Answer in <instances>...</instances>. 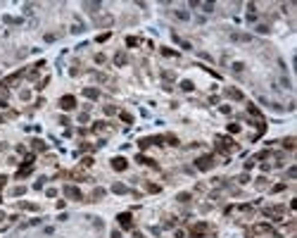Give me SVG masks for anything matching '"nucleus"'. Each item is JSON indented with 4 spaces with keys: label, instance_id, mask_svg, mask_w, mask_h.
Returning <instances> with one entry per match:
<instances>
[{
    "label": "nucleus",
    "instance_id": "f257e3e1",
    "mask_svg": "<svg viewBox=\"0 0 297 238\" xmlns=\"http://www.w3.org/2000/svg\"><path fill=\"white\" fill-rule=\"evenodd\" d=\"M214 167V160L209 157V155H204V157H198L195 160V169H200V171H209Z\"/></svg>",
    "mask_w": 297,
    "mask_h": 238
},
{
    "label": "nucleus",
    "instance_id": "f03ea898",
    "mask_svg": "<svg viewBox=\"0 0 297 238\" xmlns=\"http://www.w3.org/2000/svg\"><path fill=\"white\" fill-rule=\"evenodd\" d=\"M64 195L71 198V200H83V195H81V191L76 186H64Z\"/></svg>",
    "mask_w": 297,
    "mask_h": 238
},
{
    "label": "nucleus",
    "instance_id": "7ed1b4c3",
    "mask_svg": "<svg viewBox=\"0 0 297 238\" xmlns=\"http://www.w3.org/2000/svg\"><path fill=\"white\" fill-rule=\"evenodd\" d=\"M117 219H119V226H121V229H131V226H133L131 214H129V212H126V214H119Z\"/></svg>",
    "mask_w": 297,
    "mask_h": 238
},
{
    "label": "nucleus",
    "instance_id": "20e7f679",
    "mask_svg": "<svg viewBox=\"0 0 297 238\" xmlns=\"http://www.w3.org/2000/svg\"><path fill=\"white\" fill-rule=\"evenodd\" d=\"M126 164H129V162H126L124 157H114V160H112V169H114V171H124V169H126Z\"/></svg>",
    "mask_w": 297,
    "mask_h": 238
},
{
    "label": "nucleus",
    "instance_id": "39448f33",
    "mask_svg": "<svg viewBox=\"0 0 297 238\" xmlns=\"http://www.w3.org/2000/svg\"><path fill=\"white\" fill-rule=\"evenodd\" d=\"M60 107H62V110H74V107H76V100H74L71 95H64V98L60 100Z\"/></svg>",
    "mask_w": 297,
    "mask_h": 238
},
{
    "label": "nucleus",
    "instance_id": "423d86ee",
    "mask_svg": "<svg viewBox=\"0 0 297 238\" xmlns=\"http://www.w3.org/2000/svg\"><path fill=\"white\" fill-rule=\"evenodd\" d=\"M216 143H219V150H228V148L233 145V140H231V138H226V136H219V138H216Z\"/></svg>",
    "mask_w": 297,
    "mask_h": 238
},
{
    "label": "nucleus",
    "instance_id": "0eeeda50",
    "mask_svg": "<svg viewBox=\"0 0 297 238\" xmlns=\"http://www.w3.org/2000/svg\"><path fill=\"white\" fill-rule=\"evenodd\" d=\"M100 7H102V2H83V10H86V12H91V14H95Z\"/></svg>",
    "mask_w": 297,
    "mask_h": 238
},
{
    "label": "nucleus",
    "instance_id": "6e6552de",
    "mask_svg": "<svg viewBox=\"0 0 297 238\" xmlns=\"http://www.w3.org/2000/svg\"><path fill=\"white\" fill-rule=\"evenodd\" d=\"M83 95L91 98V100H95V98L100 95V91H98V88H83Z\"/></svg>",
    "mask_w": 297,
    "mask_h": 238
},
{
    "label": "nucleus",
    "instance_id": "1a4fd4ad",
    "mask_svg": "<svg viewBox=\"0 0 297 238\" xmlns=\"http://www.w3.org/2000/svg\"><path fill=\"white\" fill-rule=\"evenodd\" d=\"M231 41H242V43H247V41H252V36L250 34H231Z\"/></svg>",
    "mask_w": 297,
    "mask_h": 238
},
{
    "label": "nucleus",
    "instance_id": "9d476101",
    "mask_svg": "<svg viewBox=\"0 0 297 238\" xmlns=\"http://www.w3.org/2000/svg\"><path fill=\"white\" fill-rule=\"evenodd\" d=\"M226 95L233 98V100H242V93L240 91H235V88H226Z\"/></svg>",
    "mask_w": 297,
    "mask_h": 238
},
{
    "label": "nucleus",
    "instance_id": "9b49d317",
    "mask_svg": "<svg viewBox=\"0 0 297 238\" xmlns=\"http://www.w3.org/2000/svg\"><path fill=\"white\" fill-rule=\"evenodd\" d=\"M112 191H114L117 195H124V193H129V188H126L124 183H114V186H112Z\"/></svg>",
    "mask_w": 297,
    "mask_h": 238
},
{
    "label": "nucleus",
    "instance_id": "f8f14e48",
    "mask_svg": "<svg viewBox=\"0 0 297 238\" xmlns=\"http://www.w3.org/2000/svg\"><path fill=\"white\" fill-rule=\"evenodd\" d=\"M271 231V226H266V224H259V226H254L250 233H269Z\"/></svg>",
    "mask_w": 297,
    "mask_h": 238
},
{
    "label": "nucleus",
    "instance_id": "ddd939ff",
    "mask_svg": "<svg viewBox=\"0 0 297 238\" xmlns=\"http://www.w3.org/2000/svg\"><path fill=\"white\" fill-rule=\"evenodd\" d=\"M204 231H207V224H195L193 226V236H202Z\"/></svg>",
    "mask_w": 297,
    "mask_h": 238
},
{
    "label": "nucleus",
    "instance_id": "4468645a",
    "mask_svg": "<svg viewBox=\"0 0 297 238\" xmlns=\"http://www.w3.org/2000/svg\"><path fill=\"white\" fill-rule=\"evenodd\" d=\"M176 19H181V22H188V19H190V14H188L186 10H176Z\"/></svg>",
    "mask_w": 297,
    "mask_h": 238
},
{
    "label": "nucleus",
    "instance_id": "2eb2a0df",
    "mask_svg": "<svg viewBox=\"0 0 297 238\" xmlns=\"http://www.w3.org/2000/svg\"><path fill=\"white\" fill-rule=\"evenodd\" d=\"M114 62H117L119 67H121V65H126V55H124V53H117V55H114Z\"/></svg>",
    "mask_w": 297,
    "mask_h": 238
},
{
    "label": "nucleus",
    "instance_id": "dca6fc26",
    "mask_svg": "<svg viewBox=\"0 0 297 238\" xmlns=\"http://www.w3.org/2000/svg\"><path fill=\"white\" fill-rule=\"evenodd\" d=\"M138 145L145 150V148H150V145H152V138H143V140H138Z\"/></svg>",
    "mask_w": 297,
    "mask_h": 238
},
{
    "label": "nucleus",
    "instance_id": "f3484780",
    "mask_svg": "<svg viewBox=\"0 0 297 238\" xmlns=\"http://www.w3.org/2000/svg\"><path fill=\"white\" fill-rule=\"evenodd\" d=\"M93 198H95V200L105 198V188H95V191H93Z\"/></svg>",
    "mask_w": 297,
    "mask_h": 238
},
{
    "label": "nucleus",
    "instance_id": "a211bd4d",
    "mask_svg": "<svg viewBox=\"0 0 297 238\" xmlns=\"http://www.w3.org/2000/svg\"><path fill=\"white\" fill-rule=\"evenodd\" d=\"M283 145H285L288 150H293V148H295V138H285V140H283Z\"/></svg>",
    "mask_w": 297,
    "mask_h": 238
},
{
    "label": "nucleus",
    "instance_id": "6ab92c4d",
    "mask_svg": "<svg viewBox=\"0 0 297 238\" xmlns=\"http://www.w3.org/2000/svg\"><path fill=\"white\" fill-rule=\"evenodd\" d=\"M200 7H202V10H204V12H214V5H212V2H204V5H202V2H200Z\"/></svg>",
    "mask_w": 297,
    "mask_h": 238
},
{
    "label": "nucleus",
    "instance_id": "aec40b11",
    "mask_svg": "<svg viewBox=\"0 0 297 238\" xmlns=\"http://www.w3.org/2000/svg\"><path fill=\"white\" fill-rule=\"evenodd\" d=\"M33 148H36V150H45V143H43V140H38V138H36V140H33Z\"/></svg>",
    "mask_w": 297,
    "mask_h": 238
},
{
    "label": "nucleus",
    "instance_id": "412c9836",
    "mask_svg": "<svg viewBox=\"0 0 297 238\" xmlns=\"http://www.w3.org/2000/svg\"><path fill=\"white\" fill-rule=\"evenodd\" d=\"M190 200V193H178V203H188Z\"/></svg>",
    "mask_w": 297,
    "mask_h": 238
},
{
    "label": "nucleus",
    "instance_id": "4be33fe9",
    "mask_svg": "<svg viewBox=\"0 0 297 238\" xmlns=\"http://www.w3.org/2000/svg\"><path fill=\"white\" fill-rule=\"evenodd\" d=\"M181 88H183V91H193V81H183Z\"/></svg>",
    "mask_w": 297,
    "mask_h": 238
},
{
    "label": "nucleus",
    "instance_id": "5701e85b",
    "mask_svg": "<svg viewBox=\"0 0 297 238\" xmlns=\"http://www.w3.org/2000/svg\"><path fill=\"white\" fill-rule=\"evenodd\" d=\"M114 112H117L114 105H105V114H114Z\"/></svg>",
    "mask_w": 297,
    "mask_h": 238
},
{
    "label": "nucleus",
    "instance_id": "b1692460",
    "mask_svg": "<svg viewBox=\"0 0 297 238\" xmlns=\"http://www.w3.org/2000/svg\"><path fill=\"white\" fill-rule=\"evenodd\" d=\"M247 112H250V114H252V117H259V110H257V107H254V105H250V107H247Z\"/></svg>",
    "mask_w": 297,
    "mask_h": 238
},
{
    "label": "nucleus",
    "instance_id": "393cba45",
    "mask_svg": "<svg viewBox=\"0 0 297 238\" xmlns=\"http://www.w3.org/2000/svg\"><path fill=\"white\" fill-rule=\"evenodd\" d=\"M24 191H26V188H24V186H17V188H14V191H12V195H24Z\"/></svg>",
    "mask_w": 297,
    "mask_h": 238
},
{
    "label": "nucleus",
    "instance_id": "a878e982",
    "mask_svg": "<svg viewBox=\"0 0 297 238\" xmlns=\"http://www.w3.org/2000/svg\"><path fill=\"white\" fill-rule=\"evenodd\" d=\"M121 119H124L126 124H131V122H133V117H131V114H129V112H121Z\"/></svg>",
    "mask_w": 297,
    "mask_h": 238
},
{
    "label": "nucleus",
    "instance_id": "bb28decb",
    "mask_svg": "<svg viewBox=\"0 0 297 238\" xmlns=\"http://www.w3.org/2000/svg\"><path fill=\"white\" fill-rule=\"evenodd\" d=\"M257 34H269V26H266V24H259V26H257Z\"/></svg>",
    "mask_w": 297,
    "mask_h": 238
},
{
    "label": "nucleus",
    "instance_id": "cd10ccee",
    "mask_svg": "<svg viewBox=\"0 0 297 238\" xmlns=\"http://www.w3.org/2000/svg\"><path fill=\"white\" fill-rule=\"evenodd\" d=\"M166 143H169V145H178V138L176 136H166Z\"/></svg>",
    "mask_w": 297,
    "mask_h": 238
},
{
    "label": "nucleus",
    "instance_id": "c85d7f7f",
    "mask_svg": "<svg viewBox=\"0 0 297 238\" xmlns=\"http://www.w3.org/2000/svg\"><path fill=\"white\" fill-rule=\"evenodd\" d=\"M105 60H107V57H105L102 53H98V55H95V62H98V65H105Z\"/></svg>",
    "mask_w": 297,
    "mask_h": 238
},
{
    "label": "nucleus",
    "instance_id": "c756f323",
    "mask_svg": "<svg viewBox=\"0 0 297 238\" xmlns=\"http://www.w3.org/2000/svg\"><path fill=\"white\" fill-rule=\"evenodd\" d=\"M112 24V17H105V19H100V26H109Z\"/></svg>",
    "mask_w": 297,
    "mask_h": 238
},
{
    "label": "nucleus",
    "instance_id": "7c9ffc66",
    "mask_svg": "<svg viewBox=\"0 0 297 238\" xmlns=\"http://www.w3.org/2000/svg\"><path fill=\"white\" fill-rule=\"evenodd\" d=\"M288 176H290V179H295V176H297V167H290V169H288Z\"/></svg>",
    "mask_w": 297,
    "mask_h": 238
},
{
    "label": "nucleus",
    "instance_id": "2f4dec72",
    "mask_svg": "<svg viewBox=\"0 0 297 238\" xmlns=\"http://www.w3.org/2000/svg\"><path fill=\"white\" fill-rule=\"evenodd\" d=\"M238 181H240V183H247V181H250V176H247V174H240V176H238Z\"/></svg>",
    "mask_w": 297,
    "mask_h": 238
},
{
    "label": "nucleus",
    "instance_id": "473e14b6",
    "mask_svg": "<svg viewBox=\"0 0 297 238\" xmlns=\"http://www.w3.org/2000/svg\"><path fill=\"white\" fill-rule=\"evenodd\" d=\"M147 191H150V193H157V191H159V186H155V183H147Z\"/></svg>",
    "mask_w": 297,
    "mask_h": 238
},
{
    "label": "nucleus",
    "instance_id": "72a5a7b5",
    "mask_svg": "<svg viewBox=\"0 0 297 238\" xmlns=\"http://www.w3.org/2000/svg\"><path fill=\"white\" fill-rule=\"evenodd\" d=\"M271 191H273V193H281V191H285V186H283V183H278V186H273Z\"/></svg>",
    "mask_w": 297,
    "mask_h": 238
},
{
    "label": "nucleus",
    "instance_id": "f704fd0d",
    "mask_svg": "<svg viewBox=\"0 0 297 238\" xmlns=\"http://www.w3.org/2000/svg\"><path fill=\"white\" fill-rule=\"evenodd\" d=\"M228 131H231V134H238V131H240V126H238V124H231V126H228Z\"/></svg>",
    "mask_w": 297,
    "mask_h": 238
},
{
    "label": "nucleus",
    "instance_id": "c9c22d12",
    "mask_svg": "<svg viewBox=\"0 0 297 238\" xmlns=\"http://www.w3.org/2000/svg\"><path fill=\"white\" fill-rule=\"evenodd\" d=\"M71 31H74V34H81V31H83V26H81V24H74V29H71Z\"/></svg>",
    "mask_w": 297,
    "mask_h": 238
},
{
    "label": "nucleus",
    "instance_id": "e433bc0d",
    "mask_svg": "<svg viewBox=\"0 0 297 238\" xmlns=\"http://www.w3.org/2000/svg\"><path fill=\"white\" fill-rule=\"evenodd\" d=\"M19 95H22V100H29V98H31V93H29V91H22Z\"/></svg>",
    "mask_w": 297,
    "mask_h": 238
},
{
    "label": "nucleus",
    "instance_id": "4c0bfd02",
    "mask_svg": "<svg viewBox=\"0 0 297 238\" xmlns=\"http://www.w3.org/2000/svg\"><path fill=\"white\" fill-rule=\"evenodd\" d=\"M79 122H88V112H81L79 114Z\"/></svg>",
    "mask_w": 297,
    "mask_h": 238
},
{
    "label": "nucleus",
    "instance_id": "58836bf2",
    "mask_svg": "<svg viewBox=\"0 0 297 238\" xmlns=\"http://www.w3.org/2000/svg\"><path fill=\"white\" fill-rule=\"evenodd\" d=\"M233 71H242V62H235V65H233Z\"/></svg>",
    "mask_w": 297,
    "mask_h": 238
},
{
    "label": "nucleus",
    "instance_id": "ea45409f",
    "mask_svg": "<svg viewBox=\"0 0 297 238\" xmlns=\"http://www.w3.org/2000/svg\"><path fill=\"white\" fill-rule=\"evenodd\" d=\"M5 107H7V102H5L2 98H0V110H5Z\"/></svg>",
    "mask_w": 297,
    "mask_h": 238
},
{
    "label": "nucleus",
    "instance_id": "a19ab883",
    "mask_svg": "<svg viewBox=\"0 0 297 238\" xmlns=\"http://www.w3.org/2000/svg\"><path fill=\"white\" fill-rule=\"evenodd\" d=\"M112 238H121V233L119 231H112Z\"/></svg>",
    "mask_w": 297,
    "mask_h": 238
},
{
    "label": "nucleus",
    "instance_id": "79ce46f5",
    "mask_svg": "<svg viewBox=\"0 0 297 238\" xmlns=\"http://www.w3.org/2000/svg\"><path fill=\"white\" fill-rule=\"evenodd\" d=\"M5 181H7V179H5V176H0V188L5 186Z\"/></svg>",
    "mask_w": 297,
    "mask_h": 238
},
{
    "label": "nucleus",
    "instance_id": "37998d69",
    "mask_svg": "<svg viewBox=\"0 0 297 238\" xmlns=\"http://www.w3.org/2000/svg\"><path fill=\"white\" fill-rule=\"evenodd\" d=\"M133 238H145V236H143V233H135V236H133Z\"/></svg>",
    "mask_w": 297,
    "mask_h": 238
},
{
    "label": "nucleus",
    "instance_id": "c03bdc74",
    "mask_svg": "<svg viewBox=\"0 0 297 238\" xmlns=\"http://www.w3.org/2000/svg\"><path fill=\"white\" fill-rule=\"evenodd\" d=\"M0 203H2V198H0Z\"/></svg>",
    "mask_w": 297,
    "mask_h": 238
}]
</instances>
